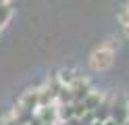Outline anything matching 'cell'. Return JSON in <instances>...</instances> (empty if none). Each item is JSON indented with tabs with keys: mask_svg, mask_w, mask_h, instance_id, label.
<instances>
[{
	"mask_svg": "<svg viewBox=\"0 0 129 125\" xmlns=\"http://www.w3.org/2000/svg\"><path fill=\"white\" fill-rule=\"evenodd\" d=\"M112 56H115V52H112V48L108 46H100V48H96L92 56H90V65H92V69L96 71H104V69H108V67L112 65Z\"/></svg>",
	"mask_w": 129,
	"mask_h": 125,
	"instance_id": "cell-1",
	"label": "cell"
},
{
	"mask_svg": "<svg viewBox=\"0 0 129 125\" xmlns=\"http://www.w3.org/2000/svg\"><path fill=\"white\" fill-rule=\"evenodd\" d=\"M110 121H115L117 125H125L129 121V104L123 96L115 98V102L110 104Z\"/></svg>",
	"mask_w": 129,
	"mask_h": 125,
	"instance_id": "cell-2",
	"label": "cell"
},
{
	"mask_svg": "<svg viewBox=\"0 0 129 125\" xmlns=\"http://www.w3.org/2000/svg\"><path fill=\"white\" fill-rule=\"evenodd\" d=\"M69 92H71L73 102H83V98L90 94V83L83 77H75V81L69 86Z\"/></svg>",
	"mask_w": 129,
	"mask_h": 125,
	"instance_id": "cell-3",
	"label": "cell"
},
{
	"mask_svg": "<svg viewBox=\"0 0 129 125\" xmlns=\"http://www.w3.org/2000/svg\"><path fill=\"white\" fill-rule=\"evenodd\" d=\"M40 106V92H29L21 98V111L25 113H34V108Z\"/></svg>",
	"mask_w": 129,
	"mask_h": 125,
	"instance_id": "cell-4",
	"label": "cell"
},
{
	"mask_svg": "<svg viewBox=\"0 0 129 125\" xmlns=\"http://www.w3.org/2000/svg\"><path fill=\"white\" fill-rule=\"evenodd\" d=\"M100 104H102V94H100V92H94V94L90 92V94L83 98V106H85L87 113H94Z\"/></svg>",
	"mask_w": 129,
	"mask_h": 125,
	"instance_id": "cell-5",
	"label": "cell"
},
{
	"mask_svg": "<svg viewBox=\"0 0 129 125\" xmlns=\"http://www.w3.org/2000/svg\"><path fill=\"white\" fill-rule=\"evenodd\" d=\"M40 108H42V111H40V115H38L40 123H42V125L54 123V119H56V108H54V106H40Z\"/></svg>",
	"mask_w": 129,
	"mask_h": 125,
	"instance_id": "cell-6",
	"label": "cell"
},
{
	"mask_svg": "<svg viewBox=\"0 0 129 125\" xmlns=\"http://www.w3.org/2000/svg\"><path fill=\"white\" fill-rule=\"evenodd\" d=\"M56 117L62 119V121L73 119V104H60L58 108H56Z\"/></svg>",
	"mask_w": 129,
	"mask_h": 125,
	"instance_id": "cell-7",
	"label": "cell"
},
{
	"mask_svg": "<svg viewBox=\"0 0 129 125\" xmlns=\"http://www.w3.org/2000/svg\"><path fill=\"white\" fill-rule=\"evenodd\" d=\"M11 15H13V6L9 2H0V27L9 23Z\"/></svg>",
	"mask_w": 129,
	"mask_h": 125,
	"instance_id": "cell-8",
	"label": "cell"
},
{
	"mask_svg": "<svg viewBox=\"0 0 129 125\" xmlns=\"http://www.w3.org/2000/svg\"><path fill=\"white\" fill-rule=\"evenodd\" d=\"M102 125H117V123H115V121H110V119H108V121H104Z\"/></svg>",
	"mask_w": 129,
	"mask_h": 125,
	"instance_id": "cell-9",
	"label": "cell"
},
{
	"mask_svg": "<svg viewBox=\"0 0 129 125\" xmlns=\"http://www.w3.org/2000/svg\"><path fill=\"white\" fill-rule=\"evenodd\" d=\"M125 125H129V123H125Z\"/></svg>",
	"mask_w": 129,
	"mask_h": 125,
	"instance_id": "cell-10",
	"label": "cell"
}]
</instances>
